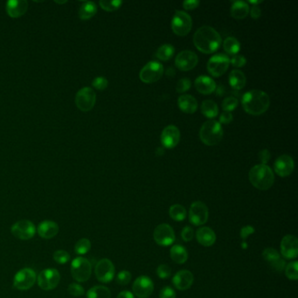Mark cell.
Instances as JSON below:
<instances>
[{
	"mask_svg": "<svg viewBox=\"0 0 298 298\" xmlns=\"http://www.w3.org/2000/svg\"><path fill=\"white\" fill-rule=\"evenodd\" d=\"M222 42L220 34L209 26L198 28L194 35V43L196 48L204 54H212L217 51L222 45Z\"/></svg>",
	"mask_w": 298,
	"mask_h": 298,
	"instance_id": "obj_1",
	"label": "cell"
},
{
	"mask_svg": "<svg viewBox=\"0 0 298 298\" xmlns=\"http://www.w3.org/2000/svg\"><path fill=\"white\" fill-rule=\"evenodd\" d=\"M242 104L248 114L259 116L268 110L270 105V99L268 94L264 91L253 90L243 94Z\"/></svg>",
	"mask_w": 298,
	"mask_h": 298,
	"instance_id": "obj_2",
	"label": "cell"
},
{
	"mask_svg": "<svg viewBox=\"0 0 298 298\" xmlns=\"http://www.w3.org/2000/svg\"><path fill=\"white\" fill-rule=\"evenodd\" d=\"M248 178L253 186L262 191L268 190L274 184V172L267 164H260L252 167L250 170Z\"/></svg>",
	"mask_w": 298,
	"mask_h": 298,
	"instance_id": "obj_3",
	"label": "cell"
},
{
	"mask_svg": "<svg viewBox=\"0 0 298 298\" xmlns=\"http://www.w3.org/2000/svg\"><path fill=\"white\" fill-rule=\"evenodd\" d=\"M200 138L204 144L214 146L218 144L223 138V128L216 120H208L202 125L200 130Z\"/></svg>",
	"mask_w": 298,
	"mask_h": 298,
	"instance_id": "obj_4",
	"label": "cell"
},
{
	"mask_svg": "<svg viewBox=\"0 0 298 298\" xmlns=\"http://www.w3.org/2000/svg\"><path fill=\"white\" fill-rule=\"evenodd\" d=\"M70 268L72 276L78 282H87L90 278L92 265L90 262L84 257H77L74 259Z\"/></svg>",
	"mask_w": 298,
	"mask_h": 298,
	"instance_id": "obj_5",
	"label": "cell"
},
{
	"mask_svg": "<svg viewBox=\"0 0 298 298\" xmlns=\"http://www.w3.org/2000/svg\"><path fill=\"white\" fill-rule=\"evenodd\" d=\"M192 17L184 10H176L172 20V29L175 34L186 36L192 30Z\"/></svg>",
	"mask_w": 298,
	"mask_h": 298,
	"instance_id": "obj_6",
	"label": "cell"
},
{
	"mask_svg": "<svg viewBox=\"0 0 298 298\" xmlns=\"http://www.w3.org/2000/svg\"><path fill=\"white\" fill-rule=\"evenodd\" d=\"M36 280L35 271L30 268H24L14 276V287L18 290H28L34 285Z\"/></svg>",
	"mask_w": 298,
	"mask_h": 298,
	"instance_id": "obj_7",
	"label": "cell"
},
{
	"mask_svg": "<svg viewBox=\"0 0 298 298\" xmlns=\"http://www.w3.org/2000/svg\"><path fill=\"white\" fill-rule=\"evenodd\" d=\"M60 280V274L59 271L54 268H46L37 276L38 287L46 292H49L56 288L59 284Z\"/></svg>",
	"mask_w": 298,
	"mask_h": 298,
	"instance_id": "obj_8",
	"label": "cell"
},
{
	"mask_svg": "<svg viewBox=\"0 0 298 298\" xmlns=\"http://www.w3.org/2000/svg\"><path fill=\"white\" fill-rule=\"evenodd\" d=\"M164 66L158 62H150L142 68L139 77L144 84H152L160 80L164 74Z\"/></svg>",
	"mask_w": 298,
	"mask_h": 298,
	"instance_id": "obj_9",
	"label": "cell"
},
{
	"mask_svg": "<svg viewBox=\"0 0 298 298\" xmlns=\"http://www.w3.org/2000/svg\"><path fill=\"white\" fill-rule=\"evenodd\" d=\"M12 234L21 240H28L35 236L36 226L28 220H21L14 223L10 228Z\"/></svg>",
	"mask_w": 298,
	"mask_h": 298,
	"instance_id": "obj_10",
	"label": "cell"
},
{
	"mask_svg": "<svg viewBox=\"0 0 298 298\" xmlns=\"http://www.w3.org/2000/svg\"><path fill=\"white\" fill-rule=\"evenodd\" d=\"M230 59L224 54H218L212 56L208 62V70L214 77H218L224 74L228 70Z\"/></svg>",
	"mask_w": 298,
	"mask_h": 298,
	"instance_id": "obj_11",
	"label": "cell"
},
{
	"mask_svg": "<svg viewBox=\"0 0 298 298\" xmlns=\"http://www.w3.org/2000/svg\"><path fill=\"white\" fill-rule=\"evenodd\" d=\"M208 217L209 211L208 206L202 201H195L191 204L189 210V222L192 225H204L208 222Z\"/></svg>",
	"mask_w": 298,
	"mask_h": 298,
	"instance_id": "obj_12",
	"label": "cell"
},
{
	"mask_svg": "<svg viewBox=\"0 0 298 298\" xmlns=\"http://www.w3.org/2000/svg\"><path fill=\"white\" fill-rule=\"evenodd\" d=\"M96 94L91 88L86 87L78 91L76 96V104L80 110L88 112L94 108Z\"/></svg>",
	"mask_w": 298,
	"mask_h": 298,
	"instance_id": "obj_13",
	"label": "cell"
},
{
	"mask_svg": "<svg viewBox=\"0 0 298 298\" xmlns=\"http://www.w3.org/2000/svg\"><path fill=\"white\" fill-rule=\"evenodd\" d=\"M114 272V264L108 259L99 260L94 268V274L98 281L104 284H108L113 280Z\"/></svg>",
	"mask_w": 298,
	"mask_h": 298,
	"instance_id": "obj_14",
	"label": "cell"
},
{
	"mask_svg": "<svg viewBox=\"0 0 298 298\" xmlns=\"http://www.w3.org/2000/svg\"><path fill=\"white\" fill-rule=\"evenodd\" d=\"M154 240L160 246H170L175 240L174 229L168 224H160L153 232Z\"/></svg>",
	"mask_w": 298,
	"mask_h": 298,
	"instance_id": "obj_15",
	"label": "cell"
},
{
	"mask_svg": "<svg viewBox=\"0 0 298 298\" xmlns=\"http://www.w3.org/2000/svg\"><path fill=\"white\" fill-rule=\"evenodd\" d=\"M154 290L153 282L147 276H141L136 279L132 290L136 296L138 298H147L152 294Z\"/></svg>",
	"mask_w": 298,
	"mask_h": 298,
	"instance_id": "obj_16",
	"label": "cell"
},
{
	"mask_svg": "<svg viewBox=\"0 0 298 298\" xmlns=\"http://www.w3.org/2000/svg\"><path fill=\"white\" fill-rule=\"evenodd\" d=\"M198 56L190 50H184L178 54L175 64L178 68L182 71L192 70L198 64Z\"/></svg>",
	"mask_w": 298,
	"mask_h": 298,
	"instance_id": "obj_17",
	"label": "cell"
},
{
	"mask_svg": "<svg viewBox=\"0 0 298 298\" xmlns=\"http://www.w3.org/2000/svg\"><path fill=\"white\" fill-rule=\"evenodd\" d=\"M262 256L264 260L267 262V264L270 266L276 272L281 273L284 270L286 267V262L281 256L278 250L268 248L262 252Z\"/></svg>",
	"mask_w": 298,
	"mask_h": 298,
	"instance_id": "obj_18",
	"label": "cell"
},
{
	"mask_svg": "<svg viewBox=\"0 0 298 298\" xmlns=\"http://www.w3.org/2000/svg\"><path fill=\"white\" fill-rule=\"evenodd\" d=\"M180 140V132L175 125H168L161 134V142L167 149H172Z\"/></svg>",
	"mask_w": 298,
	"mask_h": 298,
	"instance_id": "obj_19",
	"label": "cell"
},
{
	"mask_svg": "<svg viewBox=\"0 0 298 298\" xmlns=\"http://www.w3.org/2000/svg\"><path fill=\"white\" fill-rule=\"evenodd\" d=\"M282 256L292 260L296 259L298 256V240L296 236L288 234L282 238L281 242Z\"/></svg>",
	"mask_w": 298,
	"mask_h": 298,
	"instance_id": "obj_20",
	"label": "cell"
},
{
	"mask_svg": "<svg viewBox=\"0 0 298 298\" xmlns=\"http://www.w3.org/2000/svg\"><path fill=\"white\" fill-rule=\"evenodd\" d=\"M274 172L280 177H288L295 168L294 160L288 155H282L274 162Z\"/></svg>",
	"mask_w": 298,
	"mask_h": 298,
	"instance_id": "obj_21",
	"label": "cell"
},
{
	"mask_svg": "<svg viewBox=\"0 0 298 298\" xmlns=\"http://www.w3.org/2000/svg\"><path fill=\"white\" fill-rule=\"evenodd\" d=\"M194 274L189 270H180L176 274H174L172 278V284L175 288L178 290H186L192 287L194 284Z\"/></svg>",
	"mask_w": 298,
	"mask_h": 298,
	"instance_id": "obj_22",
	"label": "cell"
},
{
	"mask_svg": "<svg viewBox=\"0 0 298 298\" xmlns=\"http://www.w3.org/2000/svg\"><path fill=\"white\" fill-rule=\"evenodd\" d=\"M37 232L42 238L46 240L52 239L59 232V226L52 220H44L38 224Z\"/></svg>",
	"mask_w": 298,
	"mask_h": 298,
	"instance_id": "obj_23",
	"label": "cell"
},
{
	"mask_svg": "<svg viewBox=\"0 0 298 298\" xmlns=\"http://www.w3.org/2000/svg\"><path fill=\"white\" fill-rule=\"evenodd\" d=\"M196 90L203 94H210L216 90V82L208 76H200L195 80Z\"/></svg>",
	"mask_w": 298,
	"mask_h": 298,
	"instance_id": "obj_24",
	"label": "cell"
},
{
	"mask_svg": "<svg viewBox=\"0 0 298 298\" xmlns=\"http://www.w3.org/2000/svg\"><path fill=\"white\" fill-rule=\"evenodd\" d=\"M28 1L24 0H10L6 3V10L8 15L12 18H18L24 15L28 10Z\"/></svg>",
	"mask_w": 298,
	"mask_h": 298,
	"instance_id": "obj_25",
	"label": "cell"
},
{
	"mask_svg": "<svg viewBox=\"0 0 298 298\" xmlns=\"http://www.w3.org/2000/svg\"><path fill=\"white\" fill-rule=\"evenodd\" d=\"M196 238L198 242L204 246H211L216 242V234L214 231L208 226H203L197 230Z\"/></svg>",
	"mask_w": 298,
	"mask_h": 298,
	"instance_id": "obj_26",
	"label": "cell"
},
{
	"mask_svg": "<svg viewBox=\"0 0 298 298\" xmlns=\"http://www.w3.org/2000/svg\"><path fill=\"white\" fill-rule=\"evenodd\" d=\"M178 105L181 110L188 113L194 114L198 108V102L191 94H183L178 99Z\"/></svg>",
	"mask_w": 298,
	"mask_h": 298,
	"instance_id": "obj_27",
	"label": "cell"
},
{
	"mask_svg": "<svg viewBox=\"0 0 298 298\" xmlns=\"http://www.w3.org/2000/svg\"><path fill=\"white\" fill-rule=\"evenodd\" d=\"M228 82L230 86L236 90H240L246 85V76L242 71L239 70H234L229 74Z\"/></svg>",
	"mask_w": 298,
	"mask_h": 298,
	"instance_id": "obj_28",
	"label": "cell"
},
{
	"mask_svg": "<svg viewBox=\"0 0 298 298\" xmlns=\"http://www.w3.org/2000/svg\"><path fill=\"white\" fill-rule=\"evenodd\" d=\"M250 12L248 4L245 1H234L231 6V15L234 18L242 20L248 16Z\"/></svg>",
	"mask_w": 298,
	"mask_h": 298,
	"instance_id": "obj_29",
	"label": "cell"
},
{
	"mask_svg": "<svg viewBox=\"0 0 298 298\" xmlns=\"http://www.w3.org/2000/svg\"><path fill=\"white\" fill-rule=\"evenodd\" d=\"M172 260L178 264H183L188 260V252L186 248L181 245H174L170 250Z\"/></svg>",
	"mask_w": 298,
	"mask_h": 298,
	"instance_id": "obj_30",
	"label": "cell"
},
{
	"mask_svg": "<svg viewBox=\"0 0 298 298\" xmlns=\"http://www.w3.org/2000/svg\"><path fill=\"white\" fill-rule=\"evenodd\" d=\"M201 112L206 118H216L218 114V105L214 100H204L201 104Z\"/></svg>",
	"mask_w": 298,
	"mask_h": 298,
	"instance_id": "obj_31",
	"label": "cell"
},
{
	"mask_svg": "<svg viewBox=\"0 0 298 298\" xmlns=\"http://www.w3.org/2000/svg\"><path fill=\"white\" fill-rule=\"evenodd\" d=\"M98 12V7L94 2H85L79 10V17L82 20H87L94 16Z\"/></svg>",
	"mask_w": 298,
	"mask_h": 298,
	"instance_id": "obj_32",
	"label": "cell"
},
{
	"mask_svg": "<svg viewBox=\"0 0 298 298\" xmlns=\"http://www.w3.org/2000/svg\"><path fill=\"white\" fill-rule=\"evenodd\" d=\"M111 293L110 288L105 286L98 285L91 288L87 293L88 298H110Z\"/></svg>",
	"mask_w": 298,
	"mask_h": 298,
	"instance_id": "obj_33",
	"label": "cell"
},
{
	"mask_svg": "<svg viewBox=\"0 0 298 298\" xmlns=\"http://www.w3.org/2000/svg\"><path fill=\"white\" fill-rule=\"evenodd\" d=\"M223 48L228 54L236 56L240 49V44L234 37H228L223 42Z\"/></svg>",
	"mask_w": 298,
	"mask_h": 298,
	"instance_id": "obj_34",
	"label": "cell"
},
{
	"mask_svg": "<svg viewBox=\"0 0 298 298\" xmlns=\"http://www.w3.org/2000/svg\"><path fill=\"white\" fill-rule=\"evenodd\" d=\"M186 209L182 204H174L170 206L169 210L170 218L175 222H183L186 217Z\"/></svg>",
	"mask_w": 298,
	"mask_h": 298,
	"instance_id": "obj_35",
	"label": "cell"
},
{
	"mask_svg": "<svg viewBox=\"0 0 298 298\" xmlns=\"http://www.w3.org/2000/svg\"><path fill=\"white\" fill-rule=\"evenodd\" d=\"M174 52H175V48L174 46L170 44H164L156 50V57L161 60H169L172 58Z\"/></svg>",
	"mask_w": 298,
	"mask_h": 298,
	"instance_id": "obj_36",
	"label": "cell"
},
{
	"mask_svg": "<svg viewBox=\"0 0 298 298\" xmlns=\"http://www.w3.org/2000/svg\"><path fill=\"white\" fill-rule=\"evenodd\" d=\"M91 248V242L87 238H82L77 242L74 246V252L79 256H84L87 254Z\"/></svg>",
	"mask_w": 298,
	"mask_h": 298,
	"instance_id": "obj_37",
	"label": "cell"
},
{
	"mask_svg": "<svg viewBox=\"0 0 298 298\" xmlns=\"http://www.w3.org/2000/svg\"><path fill=\"white\" fill-rule=\"evenodd\" d=\"M285 274L290 280L296 281L298 279V262L296 260L290 262L285 267Z\"/></svg>",
	"mask_w": 298,
	"mask_h": 298,
	"instance_id": "obj_38",
	"label": "cell"
},
{
	"mask_svg": "<svg viewBox=\"0 0 298 298\" xmlns=\"http://www.w3.org/2000/svg\"><path fill=\"white\" fill-rule=\"evenodd\" d=\"M238 105H239V102L237 100V98L234 96L225 98L222 102L223 110L228 111V112H231L234 110H236Z\"/></svg>",
	"mask_w": 298,
	"mask_h": 298,
	"instance_id": "obj_39",
	"label": "cell"
},
{
	"mask_svg": "<svg viewBox=\"0 0 298 298\" xmlns=\"http://www.w3.org/2000/svg\"><path fill=\"white\" fill-rule=\"evenodd\" d=\"M122 4L120 0H114V1H108V0H102L100 1V6L104 10L108 12H113L118 10L119 7L121 6Z\"/></svg>",
	"mask_w": 298,
	"mask_h": 298,
	"instance_id": "obj_40",
	"label": "cell"
},
{
	"mask_svg": "<svg viewBox=\"0 0 298 298\" xmlns=\"http://www.w3.org/2000/svg\"><path fill=\"white\" fill-rule=\"evenodd\" d=\"M54 260L57 264H65L70 260V254L65 250H57L54 253Z\"/></svg>",
	"mask_w": 298,
	"mask_h": 298,
	"instance_id": "obj_41",
	"label": "cell"
},
{
	"mask_svg": "<svg viewBox=\"0 0 298 298\" xmlns=\"http://www.w3.org/2000/svg\"><path fill=\"white\" fill-rule=\"evenodd\" d=\"M68 292L70 295H72L73 296H82L85 293L84 287L77 282H73V284L68 285Z\"/></svg>",
	"mask_w": 298,
	"mask_h": 298,
	"instance_id": "obj_42",
	"label": "cell"
},
{
	"mask_svg": "<svg viewBox=\"0 0 298 298\" xmlns=\"http://www.w3.org/2000/svg\"><path fill=\"white\" fill-rule=\"evenodd\" d=\"M132 280V274L127 270L119 272L116 276V282L120 285H128Z\"/></svg>",
	"mask_w": 298,
	"mask_h": 298,
	"instance_id": "obj_43",
	"label": "cell"
},
{
	"mask_svg": "<svg viewBox=\"0 0 298 298\" xmlns=\"http://www.w3.org/2000/svg\"><path fill=\"white\" fill-rule=\"evenodd\" d=\"M172 274L170 268L167 264H161L156 268V274L161 279H168Z\"/></svg>",
	"mask_w": 298,
	"mask_h": 298,
	"instance_id": "obj_44",
	"label": "cell"
},
{
	"mask_svg": "<svg viewBox=\"0 0 298 298\" xmlns=\"http://www.w3.org/2000/svg\"><path fill=\"white\" fill-rule=\"evenodd\" d=\"M191 86V80H189L188 78H182L178 82L176 90H177L178 93H184L190 90Z\"/></svg>",
	"mask_w": 298,
	"mask_h": 298,
	"instance_id": "obj_45",
	"label": "cell"
},
{
	"mask_svg": "<svg viewBox=\"0 0 298 298\" xmlns=\"http://www.w3.org/2000/svg\"><path fill=\"white\" fill-rule=\"evenodd\" d=\"M194 231L190 226H184L183 230H182V232H181L182 239L184 240V242H191L192 240L194 239Z\"/></svg>",
	"mask_w": 298,
	"mask_h": 298,
	"instance_id": "obj_46",
	"label": "cell"
},
{
	"mask_svg": "<svg viewBox=\"0 0 298 298\" xmlns=\"http://www.w3.org/2000/svg\"><path fill=\"white\" fill-rule=\"evenodd\" d=\"M108 80L106 78L102 76L96 77L93 80V87L96 88L98 90H104L108 87Z\"/></svg>",
	"mask_w": 298,
	"mask_h": 298,
	"instance_id": "obj_47",
	"label": "cell"
},
{
	"mask_svg": "<svg viewBox=\"0 0 298 298\" xmlns=\"http://www.w3.org/2000/svg\"><path fill=\"white\" fill-rule=\"evenodd\" d=\"M230 63L232 64V66H236V68H242V66L246 65V59L243 56L236 54V56H232V59L230 60Z\"/></svg>",
	"mask_w": 298,
	"mask_h": 298,
	"instance_id": "obj_48",
	"label": "cell"
},
{
	"mask_svg": "<svg viewBox=\"0 0 298 298\" xmlns=\"http://www.w3.org/2000/svg\"><path fill=\"white\" fill-rule=\"evenodd\" d=\"M160 298H176V292L170 286L164 287L160 290Z\"/></svg>",
	"mask_w": 298,
	"mask_h": 298,
	"instance_id": "obj_49",
	"label": "cell"
},
{
	"mask_svg": "<svg viewBox=\"0 0 298 298\" xmlns=\"http://www.w3.org/2000/svg\"><path fill=\"white\" fill-rule=\"evenodd\" d=\"M232 114L231 112H228V111H224L223 113H222L220 114V124L222 122V124H229V122H231L232 121Z\"/></svg>",
	"mask_w": 298,
	"mask_h": 298,
	"instance_id": "obj_50",
	"label": "cell"
},
{
	"mask_svg": "<svg viewBox=\"0 0 298 298\" xmlns=\"http://www.w3.org/2000/svg\"><path fill=\"white\" fill-rule=\"evenodd\" d=\"M259 160L262 164H266L270 158V152L267 149L262 150L259 152Z\"/></svg>",
	"mask_w": 298,
	"mask_h": 298,
	"instance_id": "obj_51",
	"label": "cell"
},
{
	"mask_svg": "<svg viewBox=\"0 0 298 298\" xmlns=\"http://www.w3.org/2000/svg\"><path fill=\"white\" fill-rule=\"evenodd\" d=\"M198 4L200 1L198 0H186L183 3V6L186 10H194L198 6Z\"/></svg>",
	"mask_w": 298,
	"mask_h": 298,
	"instance_id": "obj_52",
	"label": "cell"
},
{
	"mask_svg": "<svg viewBox=\"0 0 298 298\" xmlns=\"http://www.w3.org/2000/svg\"><path fill=\"white\" fill-rule=\"evenodd\" d=\"M254 232V229L253 226H244V228H242V229L240 230V237H242L243 240H245L248 236L252 234Z\"/></svg>",
	"mask_w": 298,
	"mask_h": 298,
	"instance_id": "obj_53",
	"label": "cell"
},
{
	"mask_svg": "<svg viewBox=\"0 0 298 298\" xmlns=\"http://www.w3.org/2000/svg\"><path fill=\"white\" fill-rule=\"evenodd\" d=\"M260 15H262V10H260L259 6H253L251 7V9H250V16L251 17L254 18V20H257V18L260 17Z\"/></svg>",
	"mask_w": 298,
	"mask_h": 298,
	"instance_id": "obj_54",
	"label": "cell"
},
{
	"mask_svg": "<svg viewBox=\"0 0 298 298\" xmlns=\"http://www.w3.org/2000/svg\"><path fill=\"white\" fill-rule=\"evenodd\" d=\"M118 298H135L132 292L124 290L118 294Z\"/></svg>",
	"mask_w": 298,
	"mask_h": 298,
	"instance_id": "obj_55",
	"label": "cell"
},
{
	"mask_svg": "<svg viewBox=\"0 0 298 298\" xmlns=\"http://www.w3.org/2000/svg\"><path fill=\"white\" fill-rule=\"evenodd\" d=\"M248 2H250V4H253L254 6H257L258 4L262 3V0H256V1H252V0H250Z\"/></svg>",
	"mask_w": 298,
	"mask_h": 298,
	"instance_id": "obj_56",
	"label": "cell"
}]
</instances>
